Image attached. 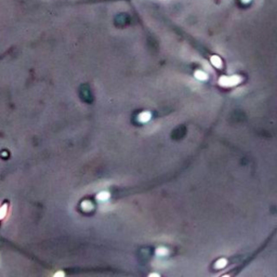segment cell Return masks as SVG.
Listing matches in <instances>:
<instances>
[{"instance_id":"cell-1","label":"cell","mask_w":277,"mask_h":277,"mask_svg":"<svg viewBox=\"0 0 277 277\" xmlns=\"http://www.w3.org/2000/svg\"><path fill=\"white\" fill-rule=\"evenodd\" d=\"M241 77L238 75H233V76H221L219 79V85L221 87H234L241 82Z\"/></svg>"},{"instance_id":"cell-2","label":"cell","mask_w":277,"mask_h":277,"mask_svg":"<svg viewBox=\"0 0 277 277\" xmlns=\"http://www.w3.org/2000/svg\"><path fill=\"white\" fill-rule=\"evenodd\" d=\"M151 118H152V114L149 112H142L138 114V120L140 122H142V124H145V122L151 120Z\"/></svg>"},{"instance_id":"cell-11","label":"cell","mask_w":277,"mask_h":277,"mask_svg":"<svg viewBox=\"0 0 277 277\" xmlns=\"http://www.w3.org/2000/svg\"><path fill=\"white\" fill-rule=\"evenodd\" d=\"M149 276H156V277H158V276H159V274H156V273H153V274H149Z\"/></svg>"},{"instance_id":"cell-7","label":"cell","mask_w":277,"mask_h":277,"mask_svg":"<svg viewBox=\"0 0 277 277\" xmlns=\"http://www.w3.org/2000/svg\"><path fill=\"white\" fill-rule=\"evenodd\" d=\"M226 264H227V260L222 258V259L218 260V261L215 262V268H223V267H225Z\"/></svg>"},{"instance_id":"cell-8","label":"cell","mask_w":277,"mask_h":277,"mask_svg":"<svg viewBox=\"0 0 277 277\" xmlns=\"http://www.w3.org/2000/svg\"><path fill=\"white\" fill-rule=\"evenodd\" d=\"M156 255L158 257H165V255H168V249L165 247H159L156 249Z\"/></svg>"},{"instance_id":"cell-4","label":"cell","mask_w":277,"mask_h":277,"mask_svg":"<svg viewBox=\"0 0 277 277\" xmlns=\"http://www.w3.org/2000/svg\"><path fill=\"white\" fill-rule=\"evenodd\" d=\"M109 197H111V194L108 192H106V191H103V192H100L96 195V199H98V201H106L109 199Z\"/></svg>"},{"instance_id":"cell-6","label":"cell","mask_w":277,"mask_h":277,"mask_svg":"<svg viewBox=\"0 0 277 277\" xmlns=\"http://www.w3.org/2000/svg\"><path fill=\"white\" fill-rule=\"evenodd\" d=\"M81 208H82L84 211H90L93 209V204L89 200H85L82 201V204H81Z\"/></svg>"},{"instance_id":"cell-10","label":"cell","mask_w":277,"mask_h":277,"mask_svg":"<svg viewBox=\"0 0 277 277\" xmlns=\"http://www.w3.org/2000/svg\"><path fill=\"white\" fill-rule=\"evenodd\" d=\"M54 276L56 277V276H65V273L64 272H58V273H55L54 274Z\"/></svg>"},{"instance_id":"cell-9","label":"cell","mask_w":277,"mask_h":277,"mask_svg":"<svg viewBox=\"0 0 277 277\" xmlns=\"http://www.w3.org/2000/svg\"><path fill=\"white\" fill-rule=\"evenodd\" d=\"M7 215V206H2L0 208V219H3Z\"/></svg>"},{"instance_id":"cell-3","label":"cell","mask_w":277,"mask_h":277,"mask_svg":"<svg viewBox=\"0 0 277 277\" xmlns=\"http://www.w3.org/2000/svg\"><path fill=\"white\" fill-rule=\"evenodd\" d=\"M210 62L211 64L215 67H217V68H221V67H222V60H221V58L218 56V55H212L210 58Z\"/></svg>"},{"instance_id":"cell-5","label":"cell","mask_w":277,"mask_h":277,"mask_svg":"<svg viewBox=\"0 0 277 277\" xmlns=\"http://www.w3.org/2000/svg\"><path fill=\"white\" fill-rule=\"evenodd\" d=\"M194 76H195L196 79L201 80V81H205L208 79V75H207L205 72H202V71H196L195 74H194Z\"/></svg>"},{"instance_id":"cell-12","label":"cell","mask_w":277,"mask_h":277,"mask_svg":"<svg viewBox=\"0 0 277 277\" xmlns=\"http://www.w3.org/2000/svg\"><path fill=\"white\" fill-rule=\"evenodd\" d=\"M242 1H244V2H249L250 0H242Z\"/></svg>"}]
</instances>
